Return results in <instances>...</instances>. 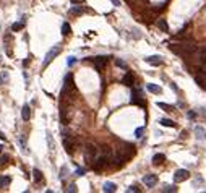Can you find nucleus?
I'll return each mask as SVG.
<instances>
[{
	"mask_svg": "<svg viewBox=\"0 0 206 193\" xmlns=\"http://www.w3.org/2000/svg\"><path fill=\"white\" fill-rule=\"evenodd\" d=\"M133 154H135V148L132 145H128V143H125V145L119 146L115 154H112V161L115 162L117 166H122V164H125Z\"/></svg>",
	"mask_w": 206,
	"mask_h": 193,
	"instance_id": "obj_1",
	"label": "nucleus"
},
{
	"mask_svg": "<svg viewBox=\"0 0 206 193\" xmlns=\"http://www.w3.org/2000/svg\"><path fill=\"white\" fill-rule=\"evenodd\" d=\"M96 158H97V148L93 143H88V145L84 146V161H86V164H89V166H93Z\"/></svg>",
	"mask_w": 206,
	"mask_h": 193,
	"instance_id": "obj_2",
	"label": "nucleus"
},
{
	"mask_svg": "<svg viewBox=\"0 0 206 193\" xmlns=\"http://www.w3.org/2000/svg\"><path fill=\"white\" fill-rule=\"evenodd\" d=\"M60 52H62V44H55V46L51 49V51L46 54V59H44V63H42V68H46V67H47L49 63H51V62H52Z\"/></svg>",
	"mask_w": 206,
	"mask_h": 193,
	"instance_id": "obj_3",
	"label": "nucleus"
},
{
	"mask_svg": "<svg viewBox=\"0 0 206 193\" xmlns=\"http://www.w3.org/2000/svg\"><path fill=\"white\" fill-rule=\"evenodd\" d=\"M76 146H78V141H76V138H73V137H63V148H65V151L68 153V154H73L75 151H76Z\"/></svg>",
	"mask_w": 206,
	"mask_h": 193,
	"instance_id": "obj_4",
	"label": "nucleus"
},
{
	"mask_svg": "<svg viewBox=\"0 0 206 193\" xmlns=\"http://www.w3.org/2000/svg\"><path fill=\"white\" fill-rule=\"evenodd\" d=\"M107 62H109V57H105V55H97V57H94V59H93L94 68H96L97 71H102Z\"/></svg>",
	"mask_w": 206,
	"mask_h": 193,
	"instance_id": "obj_5",
	"label": "nucleus"
},
{
	"mask_svg": "<svg viewBox=\"0 0 206 193\" xmlns=\"http://www.w3.org/2000/svg\"><path fill=\"white\" fill-rule=\"evenodd\" d=\"M188 177H190V172L187 169H179V170H175V174H174V180L175 182H183V180H187Z\"/></svg>",
	"mask_w": 206,
	"mask_h": 193,
	"instance_id": "obj_6",
	"label": "nucleus"
},
{
	"mask_svg": "<svg viewBox=\"0 0 206 193\" xmlns=\"http://www.w3.org/2000/svg\"><path fill=\"white\" fill-rule=\"evenodd\" d=\"M143 182L148 188H153L156 183H158V175H154V174H148L143 177Z\"/></svg>",
	"mask_w": 206,
	"mask_h": 193,
	"instance_id": "obj_7",
	"label": "nucleus"
},
{
	"mask_svg": "<svg viewBox=\"0 0 206 193\" xmlns=\"http://www.w3.org/2000/svg\"><path fill=\"white\" fill-rule=\"evenodd\" d=\"M73 89V75L68 73L65 76V81H63V94H65L67 91H72Z\"/></svg>",
	"mask_w": 206,
	"mask_h": 193,
	"instance_id": "obj_8",
	"label": "nucleus"
},
{
	"mask_svg": "<svg viewBox=\"0 0 206 193\" xmlns=\"http://www.w3.org/2000/svg\"><path fill=\"white\" fill-rule=\"evenodd\" d=\"M145 60L148 63H151V65H162V57H159V55H150Z\"/></svg>",
	"mask_w": 206,
	"mask_h": 193,
	"instance_id": "obj_9",
	"label": "nucleus"
},
{
	"mask_svg": "<svg viewBox=\"0 0 206 193\" xmlns=\"http://www.w3.org/2000/svg\"><path fill=\"white\" fill-rule=\"evenodd\" d=\"M21 117H23L25 122H28V120L31 119V107L28 105V104L23 105V110H21Z\"/></svg>",
	"mask_w": 206,
	"mask_h": 193,
	"instance_id": "obj_10",
	"label": "nucleus"
},
{
	"mask_svg": "<svg viewBox=\"0 0 206 193\" xmlns=\"http://www.w3.org/2000/svg\"><path fill=\"white\" fill-rule=\"evenodd\" d=\"M146 89L150 91V92H153V94H161V92H162L161 86H158V84H154V83H150V84H146Z\"/></svg>",
	"mask_w": 206,
	"mask_h": 193,
	"instance_id": "obj_11",
	"label": "nucleus"
},
{
	"mask_svg": "<svg viewBox=\"0 0 206 193\" xmlns=\"http://www.w3.org/2000/svg\"><path fill=\"white\" fill-rule=\"evenodd\" d=\"M102 190H104L105 193H114V191L117 190V185H115V183H112V182H105Z\"/></svg>",
	"mask_w": 206,
	"mask_h": 193,
	"instance_id": "obj_12",
	"label": "nucleus"
},
{
	"mask_svg": "<svg viewBox=\"0 0 206 193\" xmlns=\"http://www.w3.org/2000/svg\"><path fill=\"white\" fill-rule=\"evenodd\" d=\"M122 83L125 84V86H133V75L130 73V71H128V73H125Z\"/></svg>",
	"mask_w": 206,
	"mask_h": 193,
	"instance_id": "obj_13",
	"label": "nucleus"
},
{
	"mask_svg": "<svg viewBox=\"0 0 206 193\" xmlns=\"http://www.w3.org/2000/svg\"><path fill=\"white\" fill-rule=\"evenodd\" d=\"M33 177H34V182H36V183H41L42 180H44V177H42V172H41L39 169H34V170H33Z\"/></svg>",
	"mask_w": 206,
	"mask_h": 193,
	"instance_id": "obj_14",
	"label": "nucleus"
},
{
	"mask_svg": "<svg viewBox=\"0 0 206 193\" xmlns=\"http://www.w3.org/2000/svg\"><path fill=\"white\" fill-rule=\"evenodd\" d=\"M164 161H166V154H162V153H158L153 156V164H161Z\"/></svg>",
	"mask_w": 206,
	"mask_h": 193,
	"instance_id": "obj_15",
	"label": "nucleus"
},
{
	"mask_svg": "<svg viewBox=\"0 0 206 193\" xmlns=\"http://www.w3.org/2000/svg\"><path fill=\"white\" fill-rule=\"evenodd\" d=\"M11 182V178L8 175H5V177H0V188H5V187H8Z\"/></svg>",
	"mask_w": 206,
	"mask_h": 193,
	"instance_id": "obj_16",
	"label": "nucleus"
},
{
	"mask_svg": "<svg viewBox=\"0 0 206 193\" xmlns=\"http://www.w3.org/2000/svg\"><path fill=\"white\" fill-rule=\"evenodd\" d=\"M158 28H159L161 31H164V33L169 31V26H167V21H166V20H159V21H158Z\"/></svg>",
	"mask_w": 206,
	"mask_h": 193,
	"instance_id": "obj_17",
	"label": "nucleus"
},
{
	"mask_svg": "<svg viewBox=\"0 0 206 193\" xmlns=\"http://www.w3.org/2000/svg\"><path fill=\"white\" fill-rule=\"evenodd\" d=\"M23 28H25V20H21L20 21V23H13V26H11V31H21V29H23Z\"/></svg>",
	"mask_w": 206,
	"mask_h": 193,
	"instance_id": "obj_18",
	"label": "nucleus"
},
{
	"mask_svg": "<svg viewBox=\"0 0 206 193\" xmlns=\"http://www.w3.org/2000/svg\"><path fill=\"white\" fill-rule=\"evenodd\" d=\"M161 125L162 127H175V122L174 120H170V119H161Z\"/></svg>",
	"mask_w": 206,
	"mask_h": 193,
	"instance_id": "obj_19",
	"label": "nucleus"
},
{
	"mask_svg": "<svg viewBox=\"0 0 206 193\" xmlns=\"http://www.w3.org/2000/svg\"><path fill=\"white\" fill-rule=\"evenodd\" d=\"M8 162H10V156L8 154L2 156V158H0V167H7V166H8Z\"/></svg>",
	"mask_w": 206,
	"mask_h": 193,
	"instance_id": "obj_20",
	"label": "nucleus"
},
{
	"mask_svg": "<svg viewBox=\"0 0 206 193\" xmlns=\"http://www.w3.org/2000/svg\"><path fill=\"white\" fill-rule=\"evenodd\" d=\"M70 33H72V28H70L68 23H63L62 25V34L63 36H70Z\"/></svg>",
	"mask_w": 206,
	"mask_h": 193,
	"instance_id": "obj_21",
	"label": "nucleus"
},
{
	"mask_svg": "<svg viewBox=\"0 0 206 193\" xmlns=\"http://www.w3.org/2000/svg\"><path fill=\"white\" fill-rule=\"evenodd\" d=\"M158 107L164 109L166 112H172V110H174V107H172V105H169V104H166V102H158Z\"/></svg>",
	"mask_w": 206,
	"mask_h": 193,
	"instance_id": "obj_22",
	"label": "nucleus"
},
{
	"mask_svg": "<svg viewBox=\"0 0 206 193\" xmlns=\"http://www.w3.org/2000/svg\"><path fill=\"white\" fill-rule=\"evenodd\" d=\"M18 143L21 145V149H23V153H28V146H26V137H20Z\"/></svg>",
	"mask_w": 206,
	"mask_h": 193,
	"instance_id": "obj_23",
	"label": "nucleus"
},
{
	"mask_svg": "<svg viewBox=\"0 0 206 193\" xmlns=\"http://www.w3.org/2000/svg\"><path fill=\"white\" fill-rule=\"evenodd\" d=\"M162 191H164V193H175L177 191V187H175V185H166Z\"/></svg>",
	"mask_w": 206,
	"mask_h": 193,
	"instance_id": "obj_24",
	"label": "nucleus"
},
{
	"mask_svg": "<svg viewBox=\"0 0 206 193\" xmlns=\"http://www.w3.org/2000/svg\"><path fill=\"white\" fill-rule=\"evenodd\" d=\"M195 81H196L198 84H200L201 88H204V89H206V78H203V76H196V78H195Z\"/></svg>",
	"mask_w": 206,
	"mask_h": 193,
	"instance_id": "obj_25",
	"label": "nucleus"
},
{
	"mask_svg": "<svg viewBox=\"0 0 206 193\" xmlns=\"http://www.w3.org/2000/svg\"><path fill=\"white\" fill-rule=\"evenodd\" d=\"M70 13H73V15H81L83 8L81 7H73V8H70Z\"/></svg>",
	"mask_w": 206,
	"mask_h": 193,
	"instance_id": "obj_26",
	"label": "nucleus"
},
{
	"mask_svg": "<svg viewBox=\"0 0 206 193\" xmlns=\"http://www.w3.org/2000/svg\"><path fill=\"white\" fill-rule=\"evenodd\" d=\"M143 133H145V127H140V128H137V130H135V137H137V138H141V137H143Z\"/></svg>",
	"mask_w": 206,
	"mask_h": 193,
	"instance_id": "obj_27",
	"label": "nucleus"
},
{
	"mask_svg": "<svg viewBox=\"0 0 206 193\" xmlns=\"http://www.w3.org/2000/svg\"><path fill=\"white\" fill-rule=\"evenodd\" d=\"M75 62H76V57H68L67 59V67H73Z\"/></svg>",
	"mask_w": 206,
	"mask_h": 193,
	"instance_id": "obj_28",
	"label": "nucleus"
},
{
	"mask_svg": "<svg viewBox=\"0 0 206 193\" xmlns=\"http://www.w3.org/2000/svg\"><path fill=\"white\" fill-rule=\"evenodd\" d=\"M127 191H128V193H138V191H140V188L137 187V185H132L130 188H127Z\"/></svg>",
	"mask_w": 206,
	"mask_h": 193,
	"instance_id": "obj_29",
	"label": "nucleus"
},
{
	"mask_svg": "<svg viewBox=\"0 0 206 193\" xmlns=\"http://www.w3.org/2000/svg\"><path fill=\"white\" fill-rule=\"evenodd\" d=\"M67 190H68L70 193H75V191H76V185H75V183H70Z\"/></svg>",
	"mask_w": 206,
	"mask_h": 193,
	"instance_id": "obj_30",
	"label": "nucleus"
},
{
	"mask_svg": "<svg viewBox=\"0 0 206 193\" xmlns=\"http://www.w3.org/2000/svg\"><path fill=\"white\" fill-rule=\"evenodd\" d=\"M47 141H49V148L54 149V143H52V137H51V133H47Z\"/></svg>",
	"mask_w": 206,
	"mask_h": 193,
	"instance_id": "obj_31",
	"label": "nucleus"
},
{
	"mask_svg": "<svg viewBox=\"0 0 206 193\" xmlns=\"http://www.w3.org/2000/svg\"><path fill=\"white\" fill-rule=\"evenodd\" d=\"M84 174H86V170H84V169H76V172H75V175H78V177H81Z\"/></svg>",
	"mask_w": 206,
	"mask_h": 193,
	"instance_id": "obj_32",
	"label": "nucleus"
},
{
	"mask_svg": "<svg viewBox=\"0 0 206 193\" xmlns=\"http://www.w3.org/2000/svg\"><path fill=\"white\" fill-rule=\"evenodd\" d=\"M115 63H117L119 67H122V68H127V63L123 60H115Z\"/></svg>",
	"mask_w": 206,
	"mask_h": 193,
	"instance_id": "obj_33",
	"label": "nucleus"
},
{
	"mask_svg": "<svg viewBox=\"0 0 206 193\" xmlns=\"http://www.w3.org/2000/svg\"><path fill=\"white\" fill-rule=\"evenodd\" d=\"M70 2H72L73 5H78V3L81 5V3H84V0H70Z\"/></svg>",
	"mask_w": 206,
	"mask_h": 193,
	"instance_id": "obj_34",
	"label": "nucleus"
},
{
	"mask_svg": "<svg viewBox=\"0 0 206 193\" xmlns=\"http://www.w3.org/2000/svg\"><path fill=\"white\" fill-rule=\"evenodd\" d=\"M65 172H67V167H62V170H60V178L65 177Z\"/></svg>",
	"mask_w": 206,
	"mask_h": 193,
	"instance_id": "obj_35",
	"label": "nucleus"
},
{
	"mask_svg": "<svg viewBox=\"0 0 206 193\" xmlns=\"http://www.w3.org/2000/svg\"><path fill=\"white\" fill-rule=\"evenodd\" d=\"M110 2L115 5V7H120V0H110Z\"/></svg>",
	"mask_w": 206,
	"mask_h": 193,
	"instance_id": "obj_36",
	"label": "nucleus"
},
{
	"mask_svg": "<svg viewBox=\"0 0 206 193\" xmlns=\"http://www.w3.org/2000/svg\"><path fill=\"white\" fill-rule=\"evenodd\" d=\"M196 115H195V112H188V119H195Z\"/></svg>",
	"mask_w": 206,
	"mask_h": 193,
	"instance_id": "obj_37",
	"label": "nucleus"
},
{
	"mask_svg": "<svg viewBox=\"0 0 206 193\" xmlns=\"http://www.w3.org/2000/svg\"><path fill=\"white\" fill-rule=\"evenodd\" d=\"M0 140H3V141L7 140V137H5V133H2V132H0Z\"/></svg>",
	"mask_w": 206,
	"mask_h": 193,
	"instance_id": "obj_38",
	"label": "nucleus"
},
{
	"mask_svg": "<svg viewBox=\"0 0 206 193\" xmlns=\"http://www.w3.org/2000/svg\"><path fill=\"white\" fill-rule=\"evenodd\" d=\"M2 149H3V148H2V146H0V153H2Z\"/></svg>",
	"mask_w": 206,
	"mask_h": 193,
	"instance_id": "obj_39",
	"label": "nucleus"
}]
</instances>
